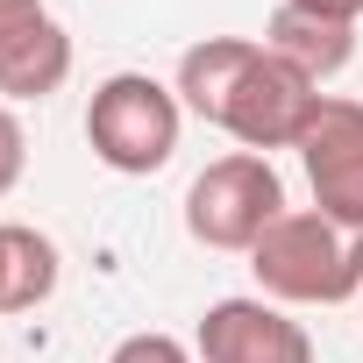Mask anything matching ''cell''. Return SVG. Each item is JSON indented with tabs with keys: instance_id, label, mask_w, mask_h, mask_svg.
<instances>
[{
	"instance_id": "cell-1",
	"label": "cell",
	"mask_w": 363,
	"mask_h": 363,
	"mask_svg": "<svg viewBox=\"0 0 363 363\" xmlns=\"http://www.w3.org/2000/svg\"><path fill=\"white\" fill-rule=\"evenodd\" d=\"M171 86H178V100H186V114H200L207 128L235 135L257 157L299 150V135H306V121L320 107V86L299 79L257 36H200L186 57H178Z\"/></svg>"
},
{
	"instance_id": "cell-2",
	"label": "cell",
	"mask_w": 363,
	"mask_h": 363,
	"mask_svg": "<svg viewBox=\"0 0 363 363\" xmlns=\"http://www.w3.org/2000/svg\"><path fill=\"white\" fill-rule=\"evenodd\" d=\"M250 271L278 306H349L363 299V228H342L320 207H285L250 250Z\"/></svg>"
},
{
	"instance_id": "cell-3",
	"label": "cell",
	"mask_w": 363,
	"mask_h": 363,
	"mask_svg": "<svg viewBox=\"0 0 363 363\" xmlns=\"http://www.w3.org/2000/svg\"><path fill=\"white\" fill-rule=\"evenodd\" d=\"M178 128H186V100L150 72H114L86 100V150L121 178L164 171L178 157Z\"/></svg>"
},
{
	"instance_id": "cell-4",
	"label": "cell",
	"mask_w": 363,
	"mask_h": 363,
	"mask_svg": "<svg viewBox=\"0 0 363 363\" xmlns=\"http://www.w3.org/2000/svg\"><path fill=\"white\" fill-rule=\"evenodd\" d=\"M278 214H285V178L257 150L214 157L186 186V235L200 250H221V257H250Z\"/></svg>"
},
{
	"instance_id": "cell-5",
	"label": "cell",
	"mask_w": 363,
	"mask_h": 363,
	"mask_svg": "<svg viewBox=\"0 0 363 363\" xmlns=\"http://www.w3.org/2000/svg\"><path fill=\"white\" fill-rule=\"evenodd\" d=\"M299 164H306L313 207L342 228H363V100L320 93V107L299 135Z\"/></svg>"
},
{
	"instance_id": "cell-6",
	"label": "cell",
	"mask_w": 363,
	"mask_h": 363,
	"mask_svg": "<svg viewBox=\"0 0 363 363\" xmlns=\"http://www.w3.org/2000/svg\"><path fill=\"white\" fill-rule=\"evenodd\" d=\"M193 356L200 363H313V335L264 292H235L214 299L193 328Z\"/></svg>"
},
{
	"instance_id": "cell-7",
	"label": "cell",
	"mask_w": 363,
	"mask_h": 363,
	"mask_svg": "<svg viewBox=\"0 0 363 363\" xmlns=\"http://www.w3.org/2000/svg\"><path fill=\"white\" fill-rule=\"evenodd\" d=\"M72 79V29L43 0H0V100H50Z\"/></svg>"
},
{
	"instance_id": "cell-8",
	"label": "cell",
	"mask_w": 363,
	"mask_h": 363,
	"mask_svg": "<svg viewBox=\"0 0 363 363\" xmlns=\"http://www.w3.org/2000/svg\"><path fill=\"white\" fill-rule=\"evenodd\" d=\"M264 43L299 72V79H313V86H328L335 72H349V57H356V29L349 22H320V15H299V8H271V22H264Z\"/></svg>"
},
{
	"instance_id": "cell-9",
	"label": "cell",
	"mask_w": 363,
	"mask_h": 363,
	"mask_svg": "<svg viewBox=\"0 0 363 363\" xmlns=\"http://www.w3.org/2000/svg\"><path fill=\"white\" fill-rule=\"evenodd\" d=\"M65 278V257L43 228L0 221V313H36Z\"/></svg>"
},
{
	"instance_id": "cell-10",
	"label": "cell",
	"mask_w": 363,
	"mask_h": 363,
	"mask_svg": "<svg viewBox=\"0 0 363 363\" xmlns=\"http://www.w3.org/2000/svg\"><path fill=\"white\" fill-rule=\"evenodd\" d=\"M107 363H200L178 335H157V328H143V335H128V342H114V356Z\"/></svg>"
},
{
	"instance_id": "cell-11",
	"label": "cell",
	"mask_w": 363,
	"mask_h": 363,
	"mask_svg": "<svg viewBox=\"0 0 363 363\" xmlns=\"http://www.w3.org/2000/svg\"><path fill=\"white\" fill-rule=\"evenodd\" d=\"M22 171H29V135H22V114L0 100V200L22 186Z\"/></svg>"
},
{
	"instance_id": "cell-12",
	"label": "cell",
	"mask_w": 363,
	"mask_h": 363,
	"mask_svg": "<svg viewBox=\"0 0 363 363\" xmlns=\"http://www.w3.org/2000/svg\"><path fill=\"white\" fill-rule=\"evenodd\" d=\"M285 8H299V15H320V22H363V0H285Z\"/></svg>"
}]
</instances>
